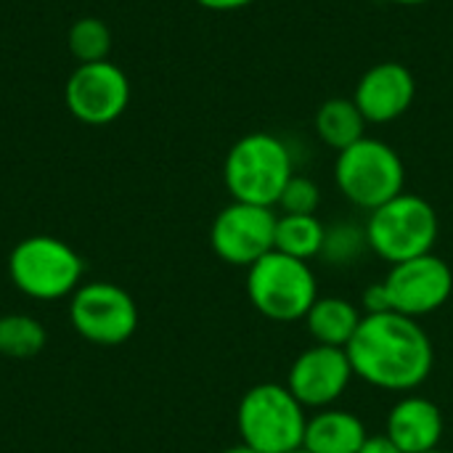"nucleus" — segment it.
<instances>
[{"mask_svg": "<svg viewBox=\"0 0 453 453\" xmlns=\"http://www.w3.org/2000/svg\"><path fill=\"white\" fill-rule=\"evenodd\" d=\"M345 353L358 380L395 393L425 385L435 364L430 334L417 319L401 313L364 316Z\"/></svg>", "mask_w": 453, "mask_h": 453, "instance_id": "1", "label": "nucleus"}, {"mask_svg": "<svg viewBox=\"0 0 453 453\" xmlns=\"http://www.w3.org/2000/svg\"><path fill=\"white\" fill-rule=\"evenodd\" d=\"M295 175L289 146L271 133H247L226 154L223 180L234 202L276 207Z\"/></svg>", "mask_w": 453, "mask_h": 453, "instance_id": "2", "label": "nucleus"}, {"mask_svg": "<svg viewBox=\"0 0 453 453\" xmlns=\"http://www.w3.org/2000/svg\"><path fill=\"white\" fill-rule=\"evenodd\" d=\"M236 425L242 446L257 453H295L305 438V406L287 385L263 382L244 393Z\"/></svg>", "mask_w": 453, "mask_h": 453, "instance_id": "3", "label": "nucleus"}, {"mask_svg": "<svg viewBox=\"0 0 453 453\" xmlns=\"http://www.w3.org/2000/svg\"><path fill=\"white\" fill-rule=\"evenodd\" d=\"M364 231L369 250L395 265L430 255L438 242L441 220L425 196L403 191L382 207L372 210Z\"/></svg>", "mask_w": 453, "mask_h": 453, "instance_id": "4", "label": "nucleus"}, {"mask_svg": "<svg viewBox=\"0 0 453 453\" xmlns=\"http://www.w3.org/2000/svg\"><path fill=\"white\" fill-rule=\"evenodd\" d=\"M334 183L350 204L372 212L403 194L406 167L390 143L366 135L358 143L337 151Z\"/></svg>", "mask_w": 453, "mask_h": 453, "instance_id": "5", "label": "nucleus"}, {"mask_svg": "<svg viewBox=\"0 0 453 453\" xmlns=\"http://www.w3.org/2000/svg\"><path fill=\"white\" fill-rule=\"evenodd\" d=\"M247 295L252 308L271 321H303L319 300V284L305 260L268 252L247 268Z\"/></svg>", "mask_w": 453, "mask_h": 453, "instance_id": "6", "label": "nucleus"}, {"mask_svg": "<svg viewBox=\"0 0 453 453\" xmlns=\"http://www.w3.org/2000/svg\"><path fill=\"white\" fill-rule=\"evenodd\" d=\"M82 271V257L56 236H29L8 257L13 287L35 300H58L77 292Z\"/></svg>", "mask_w": 453, "mask_h": 453, "instance_id": "7", "label": "nucleus"}, {"mask_svg": "<svg viewBox=\"0 0 453 453\" xmlns=\"http://www.w3.org/2000/svg\"><path fill=\"white\" fill-rule=\"evenodd\" d=\"M64 101L82 125H111L130 104V80L125 69L109 58L77 64L64 85Z\"/></svg>", "mask_w": 453, "mask_h": 453, "instance_id": "8", "label": "nucleus"}, {"mask_svg": "<svg viewBox=\"0 0 453 453\" xmlns=\"http://www.w3.org/2000/svg\"><path fill=\"white\" fill-rule=\"evenodd\" d=\"M69 321L80 337L96 345H122L138 326V308L133 297L109 281H93L74 292Z\"/></svg>", "mask_w": 453, "mask_h": 453, "instance_id": "9", "label": "nucleus"}, {"mask_svg": "<svg viewBox=\"0 0 453 453\" xmlns=\"http://www.w3.org/2000/svg\"><path fill=\"white\" fill-rule=\"evenodd\" d=\"M276 218L279 215L273 212V207L231 202L212 220L210 244L223 263L250 268L260 257L273 252Z\"/></svg>", "mask_w": 453, "mask_h": 453, "instance_id": "10", "label": "nucleus"}, {"mask_svg": "<svg viewBox=\"0 0 453 453\" xmlns=\"http://www.w3.org/2000/svg\"><path fill=\"white\" fill-rule=\"evenodd\" d=\"M382 284L388 289L393 313L419 321L422 316H430L449 303L453 292V271L443 257L430 252L390 265V273Z\"/></svg>", "mask_w": 453, "mask_h": 453, "instance_id": "11", "label": "nucleus"}, {"mask_svg": "<svg viewBox=\"0 0 453 453\" xmlns=\"http://www.w3.org/2000/svg\"><path fill=\"white\" fill-rule=\"evenodd\" d=\"M353 377V366L342 348L313 345L295 358L287 388L305 409L321 411L332 409V403L345 395Z\"/></svg>", "mask_w": 453, "mask_h": 453, "instance_id": "12", "label": "nucleus"}, {"mask_svg": "<svg viewBox=\"0 0 453 453\" xmlns=\"http://www.w3.org/2000/svg\"><path fill=\"white\" fill-rule=\"evenodd\" d=\"M414 96H417V80L406 64L377 61L361 74L353 101L369 125H388L411 109Z\"/></svg>", "mask_w": 453, "mask_h": 453, "instance_id": "13", "label": "nucleus"}, {"mask_svg": "<svg viewBox=\"0 0 453 453\" xmlns=\"http://www.w3.org/2000/svg\"><path fill=\"white\" fill-rule=\"evenodd\" d=\"M385 435L403 453L435 451L443 438V414L430 398L406 395L390 409Z\"/></svg>", "mask_w": 453, "mask_h": 453, "instance_id": "14", "label": "nucleus"}, {"mask_svg": "<svg viewBox=\"0 0 453 453\" xmlns=\"http://www.w3.org/2000/svg\"><path fill=\"white\" fill-rule=\"evenodd\" d=\"M369 433L364 422L340 409H321L308 417L303 449L311 453H358L366 443Z\"/></svg>", "mask_w": 453, "mask_h": 453, "instance_id": "15", "label": "nucleus"}, {"mask_svg": "<svg viewBox=\"0 0 453 453\" xmlns=\"http://www.w3.org/2000/svg\"><path fill=\"white\" fill-rule=\"evenodd\" d=\"M366 117L361 114V109L356 106L353 98L345 96H334L326 98L313 117V130L319 135L321 143H326L334 151H342L353 143H358L361 138H366Z\"/></svg>", "mask_w": 453, "mask_h": 453, "instance_id": "16", "label": "nucleus"}, {"mask_svg": "<svg viewBox=\"0 0 453 453\" xmlns=\"http://www.w3.org/2000/svg\"><path fill=\"white\" fill-rule=\"evenodd\" d=\"M361 319L364 316L358 313V308L353 303H348L342 297H319L303 321H305L311 337L316 340V345H329V348L345 350L350 345Z\"/></svg>", "mask_w": 453, "mask_h": 453, "instance_id": "17", "label": "nucleus"}, {"mask_svg": "<svg viewBox=\"0 0 453 453\" xmlns=\"http://www.w3.org/2000/svg\"><path fill=\"white\" fill-rule=\"evenodd\" d=\"M326 226L316 215H279L273 250L297 260H313L321 255Z\"/></svg>", "mask_w": 453, "mask_h": 453, "instance_id": "18", "label": "nucleus"}, {"mask_svg": "<svg viewBox=\"0 0 453 453\" xmlns=\"http://www.w3.org/2000/svg\"><path fill=\"white\" fill-rule=\"evenodd\" d=\"M45 348V329L32 316H3L0 319V356L32 358Z\"/></svg>", "mask_w": 453, "mask_h": 453, "instance_id": "19", "label": "nucleus"}, {"mask_svg": "<svg viewBox=\"0 0 453 453\" xmlns=\"http://www.w3.org/2000/svg\"><path fill=\"white\" fill-rule=\"evenodd\" d=\"M69 50L80 64H90V61H106L109 50H111V32L109 27L96 19V16H85L77 19L66 35Z\"/></svg>", "mask_w": 453, "mask_h": 453, "instance_id": "20", "label": "nucleus"}, {"mask_svg": "<svg viewBox=\"0 0 453 453\" xmlns=\"http://www.w3.org/2000/svg\"><path fill=\"white\" fill-rule=\"evenodd\" d=\"M319 204H321L319 183L305 175H292L276 207L281 210V215H316Z\"/></svg>", "mask_w": 453, "mask_h": 453, "instance_id": "21", "label": "nucleus"}, {"mask_svg": "<svg viewBox=\"0 0 453 453\" xmlns=\"http://www.w3.org/2000/svg\"><path fill=\"white\" fill-rule=\"evenodd\" d=\"M366 244V231L356 228V226H334L326 228V239H324V250L321 255H329L337 263H350Z\"/></svg>", "mask_w": 453, "mask_h": 453, "instance_id": "22", "label": "nucleus"}, {"mask_svg": "<svg viewBox=\"0 0 453 453\" xmlns=\"http://www.w3.org/2000/svg\"><path fill=\"white\" fill-rule=\"evenodd\" d=\"M361 305H364V316H374V313H393V308H390V297H388V289H385V284L380 281V284H374V287H369L366 292H364V300H361Z\"/></svg>", "mask_w": 453, "mask_h": 453, "instance_id": "23", "label": "nucleus"}, {"mask_svg": "<svg viewBox=\"0 0 453 453\" xmlns=\"http://www.w3.org/2000/svg\"><path fill=\"white\" fill-rule=\"evenodd\" d=\"M358 453H403L385 433L382 435H369L366 438V443L361 446V451Z\"/></svg>", "mask_w": 453, "mask_h": 453, "instance_id": "24", "label": "nucleus"}, {"mask_svg": "<svg viewBox=\"0 0 453 453\" xmlns=\"http://www.w3.org/2000/svg\"><path fill=\"white\" fill-rule=\"evenodd\" d=\"M194 3H199V5L207 8V11H220V13H226V11L247 8V5H252L255 0H194Z\"/></svg>", "mask_w": 453, "mask_h": 453, "instance_id": "25", "label": "nucleus"}, {"mask_svg": "<svg viewBox=\"0 0 453 453\" xmlns=\"http://www.w3.org/2000/svg\"><path fill=\"white\" fill-rule=\"evenodd\" d=\"M388 3H395V5H425L430 0H388Z\"/></svg>", "mask_w": 453, "mask_h": 453, "instance_id": "26", "label": "nucleus"}, {"mask_svg": "<svg viewBox=\"0 0 453 453\" xmlns=\"http://www.w3.org/2000/svg\"><path fill=\"white\" fill-rule=\"evenodd\" d=\"M223 453H257V451H252V449H247V446H234V449H228V451H223Z\"/></svg>", "mask_w": 453, "mask_h": 453, "instance_id": "27", "label": "nucleus"}, {"mask_svg": "<svg viewBox=\"0 0 453 453\" xmlns=\"http://www.w3.org/2000/svg\"><path fill=\"white\" fill-rule=\"evenodd\" d=\"M295 453H311V451H305V449H297V451Z\"/></svg>", "mask_w": 453, "mask_h": 453, "instance_id": "28", "label": "nucleus"}, {"mask_svg": "<svg viewBox=\"0 0 453 453\" xmlns=\"http://www.w3.org/2000/svg\"><path fill=\"white\" fill-rule=\"evenodd\" d=\"M427 453H446V451H441V449H435V451H427Z\"/></svg>", "mask_w": 453, "mask_h": 453, "instance_id": "29", "label": "nucleus"}]
</instances>
